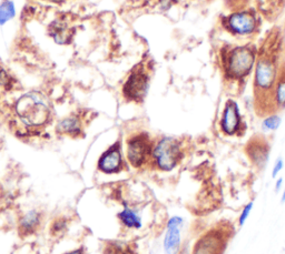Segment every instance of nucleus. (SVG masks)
<instances>
[{
	"label": "nucleus",
	"mask_w": 285,
	"mask_h": 254,
	"mask_svg": "<svg viewBox=\"0 0 285 254\" xmlns=\"http://www.w3.org/2000/svg\"><path fill=\"white\" fill-rule=\"evenodd\" d=\"M271 107L273 112L285 109V69L281 67L280 74L271 93Z\"/></svg>",
	"instance_id": "ddd939ff"
},
{
	"label": "nucleus",
	"mask_w": 285,
	"mask_h": 254,
	"mask_svg": "<svg viewBox=\"0 0 285 254\" xmlns=\"http://www.w3.org/2000/svg\"><path fill=\"white\" fill-rule=\"evenodd\" d=\"M15 16V7L10 1H4L0 6V25H3L4 22Z\"/></svg>",
	"instance_id": "6ab92c4d"
},
{
	"label": "nucleus",
	"mask_w": 285,
	"mask_h": 254,
	"mask_svg": "<svg viewBox=\"0 0 285 254\" xmlns=\"http://www.w3.org/2000/svg\"><path fill=\"white\" fill-rule=\"evenodd\" d=\"M259 25L255 12L250 10L236 11L223 18L226 30L236 36H251L257 30Z\"/></svg>",
	"instance_id": "1a4fd4ad"
},
{
	"label": "nucleus",
	"mask_w": 285,
	"mask_h": 254,
	"mask_svg": "<svg viewBox=\"0 0 285 254\" xmlns=\"http://www.w3.org/2000/svg\"><path fill=\"white\" fill-rule=\"evenodd\" d=\"M117 217L120 221L125 228L130 230H141L143 226V219L142 215L135 210V209L125 206L123 210H121Z\"/></svg>",
	"instance_id": "4468645a"
},
{
	"label": "nucleus",
	"mask_w": 285,
	"mask_h": 254,
	"mask_svg": "<svg viewBox=\"0 0 285 254\" xmlns=\"http://www.w3.org/2000/svg\"><path fill=\"white\" fill-rule=\"evenodd\" d=\"M257 50L254 46H236L223 52L222 63L225 78L232 81H242L251 75L255 67Z\"/></svg>",
	"instance_id": "f03ea898"
},
{
	"label": "nucleus",
	"mask_w": 285,
	"mask_h": 254,
	"mask_svg": "<svg viewBox=\"0 0 285 254\" xmlns=\"http://www.w3.org/2000/svg\"><path fill=\"white\" fill-rule=\"evenodd\" d=\"M284 179L283 178H278L277 179V182H275V192L279 193V192H281L282 191V189H283V185H284Z\"/></svg>",
	"instance_id": "b1692460"
},
{
	"label": "nucleus",
	"mask_w": 285,
	"mask_h": 254,
	"mask_svg": "<svg viewBox=\"0 0 285 254\" xmlns=\"http://www.w3.org/2000/svg\"><path fill=\"white\" fill-rule=\"evenodd\" d=\"M228 235L224 230L211 229L201 234L191 249V254H223Z\"/></svg>",
	"instance_id": "6e6552de"
},
{
	"label": "nucleus",
	"mask_w": 285,
	"mask_h": 254,
	"mask_svg": "<svg viewBox=\"0 0 285 254\" xmlns=\"http://www.w3.org/2000/svg\"><path fill=\"white\" fill-rule=\"evenodd\" d=\"M40 223V215L38 212L30 211L21 217L19 221V229L20 232L25 235L35 232L37 226Z\"/></svg>",
	"instance_id": "dca6fc26"
},
{
	"label": "nucleus",
	"mask_w": 285,
	"mask_h": 254,
	"mask_svg": "<svg viewBox=\"0 0 285 254\" xmlns=\"http://www.w3.org/2000/svg\"><path fill=\"white\" fill-rule=\"evenodd\" d=\"M253 208H254V201H250L243 207L242 211L238 215V219H237V224L239 226H243L246 223V221L248 220V217H250L251 213L253 211Z\"/></svg>",
	"instance_id": "aec40b11"
},
{
	"label": "nucleus",
	"mask_w": 285,
	"mask_h": 254,
	"mask_svg": "<svg viewBox=\"0 0 285 254\" xmlns=\"http://www.w3.org/2000/svg\"><path fill=\"white\" fill-rule=\"evenodd\" d=\"M97 167L99 171L106 174H115L123 170L124 159L120 142L117 141L102 154Z\"/></svg>",
	"instance_id": "9b49d317"
},
{
	"label": "nucleus",
	"mask_w": 285,
	"mask_h": 254,
	"mask_svg": "<svg viewBox=\"0 0 285 254\" xmlns=\"http://www.w3.org/2000/svg\"><path fill=\"white\" fill-rule=\"evenodd\" d=\"M66 230V223L64 221H57L54 222V224L52 226V231L54 234H58V233H62Z\"/></svg>",
	"instance_id": "4be33fe9"
},
{
	"label": "nucleus",
	"mask_w": 285,
	"mask_h": 254,
	"mask_svg": "<svg viewBox=\"0 0 285 254\" xmlns=\"http://www.w3.org/2000/svg\"><path fill=\"white\" fill-rule=\"evenodd\" d=\"M284 169V160L282 157H280L277 159V161L274 162L272 172H271V175H272L273 179H277L278 175L281 173V171Z\"/></svg>",
	"instance_id": "412c9836"
},
{
	"label": "nucleus",
	"mask_w": 285,
	"mask_h": 254,
	"mask_svg": "<svg viewBox=\"0 0 285 254\" xmlns=\"http://www.w3.org/2000/svg\"><path fill=\"white\" fill-rule=\"evenodd\" d=\"M281 202L284 203L285 202V181H284V185H283V189H282V196H281Z\"/></svg>",
	"instance_id": "a878e982"
},
{
	"label": "nucleus",
	"mask_w": 285,
	"mask_h": 254,
	"mask_svg": "<svg viewBox=\"0 0 285 254\" xmlns=\"http://www.w3.org/2000/svg\"><path fill=\"white\" fill-rule=\"evenodd\" d=\"M8 75L2 69H0V87H4L8 84Z\"/></svg>",
	"instance_id": "5701e85b"
},
{
	"label": "nucleus",
	"mask_w": 285,
	"mask_h": 254,
	"mask_svg": "<svg viewBox=\"0 0 285 254\" xmlns=\"http://www.w3.org/2000/svg\"><path fill=\"white\" fill-rule=\"evenodd\" d=\"M83 253H84L83 249H77V250H75V251L67 252V253H65V254H83Z\"/></svg>",
	"instance_id": "393cba45"
},
{
	"label": "nucleus",
	"mask_w": 285,
	"mask_h": 254,
	"mask_svg": "<svg viewBox=\"0 0 285 254\" xmlns=\"http://www.w3.org/2000/svg\"><path fill=\"white\" fill-rule=\"evenodd\" d=\"M278 54L274 50L263 51L257 53V59L254 67V93L256 108H261L262 111L273 113L271 107V93L277 83L280 74Z\"/></svg>",
	"instance_id": "f257e3e1"
},
{
	"label": "nucleus",
	"mask_w": 285,
	"mask_h": 254,
	"mask_svg": "<svg viewBox=\"0 0 285 254\" xmlns=\"http://www.w3.org/2000/svg\"><path fill=\"white\" fill-rule=\"evenodd\" d=\"M281 124L282 118L278 112L269 113L262 121V130L265 131V132H273V131H277L280 128Z\"/></svg>",
	"instance_id": "a211bd4d"
},
{
	"label": "nucleus",
	"mask_w": 285,
	"mask_h": 254,
	"mask_svg": "<svg viewBox=\"0 0 285 254\" xmlns=\"http://www.w3.org/2000/svg\"><path fill=\"white\" fill-rule=\"evenodd\" d=\"M59 132L67 134H78L80 132V124L77 118H67V119L59 122L57 127Z\"/></svg>",
	"instance_id": "f3484780"
},
{
	"label": "nucleus",
	"mask_w": 285,
	"mask_h": 254,
	"mask_svg": "<svg viewBox=\"0 0 285 254\" xmlns=\"http://www.w3.org/2000/svg\"><path fill=\"white\" fill-rule=\"evenodd\" d=\"M49 1H54V2H60L62 0H49Z\"/></svg>",
	"instance_id": "bb28decb"
},
{
	"label": "nucleus",
	"mask_w": 285,
	"mask_h": 254,
	"mask_svg": "<svg viewBox=\"0 0 285 254\" xmlns=\"http://www.w3.org/2000/svg\"><path fill=\"white\" fill-rule=\"evenodd\" d=\"M184 219L179 215H171L166 222V231L163 239L164 254H178L182 249V230Z\"/></svg>",
	"instance_id": "9d476101"
},
{
	"label": "nucleus",
	"mask_w": 285,
	"mask_h": 254,
	"mask_svg": "<svg viewBox=\"0 0 285 254\" xmlns=\"http://www.w3.org/2000/svg\"><path fill=\"white\" fill-rule=\"evenodd\" d=\"M17 115L26 125L37 127L48 120L49 108L42 97L36 93H28L22 96L16 104Z\"/></svg>",
	"instance_id": "20e7f679"
},
{
	"label": "nucleus",
	"mask_w": 285,
	"mask_h": 254,
	"mask_svg": "<svg viewBox=\"0 0 285 254\" xmlns=\"http://www.w3.org/2000/svg\"><path fill=\"white\" fill-rule=\"evenodd\" d=\"M154 141L147 132H137L126 141V158L134 169H143L151 163Z\"/></svg>",
	"instance_id": "39448f33"
},
{
	"label": "nucleus",
	"mask_w": 285,
	"mask_h": 254,
	"mask_svg": "<svg viewBox=\"0 0 285 254\" xmlns=\"http://www.w3.org/2000/svg\"><path fill=\"white\" fill-rule=\"evenodd\" d=\"M278 1H280V2H284L285 0H278Z\"/></svg>",
	"instance_id": "cd10ccee"
},
{
	"label": "nucleus",
	"mask_w": 285,
	"mask_h": 254,
	"mask_svg": "<svg viewBox=\"0 0 285 254\" xmlns=\"http://www.w3.org/2000/svg\"><path fill=\"white\" fill-rule=\"evenodd\" d=\"M219 125L221 132L228 137H239L245 132L246 124L244 122L238 103L234 99L226 100Z\"/></svg>",
	"instance_id": "0eeeda50"
},
{
	"label": "nucleus",
	"mask_w": 285,
	"mask_h": 254,
	"mask_svg": "<svg viewBox=\"0 0 285 254\" xmlns=\"http://www.w3.org/2000/svg\"><path fill=\"white\" fill-rule=\"evenodd\" d=\"M283 68H284V69H285V65H284V66H283Z\"/></svg>",
	"instance_id": "c85d7f7f"
},
{
	"label": "nucleus",
	"mask_w": 285,
	"mask_h": 254,
	"mask_svg": "<svg viewBox=\"0 0 285 254\" xmlns=\"http://www.w3.org/2000/svg\"><path fill=\"white\" fill-rule=\"evenodd\" d=\"M245 153L253 166L263 169L270 158V144L264 138L253 137L246 144Z\"/></svg>",
	"instance_id": "f8f14e48"
},
{
	"label": "nucleus",
	"mask_w": 285,
	"mask_h": 254,
	"mask_svg": "<svg viewBox=\"0 0 285 254\" xmlns=\"http://www.w3.org/2000/svg\"><path fill=\"white\" fill-rule=\"evenodd\" d=\"M183 156L182 141L177 138L164 135L154 141L149 166L163 172L173 171L183 160Z\"/></svg>",
	"instance_id": "7ed1b4c3"
},
{
	"label": "nucleus",
	"mask_w": 285,
	"mask_h": 254,
	"mask_svg": "<svg viewBox=\"0 0 285 254\" xmlns=\"http://www.w3.org/2000/svg\"><path fill=\"white\" fill-rule=\"evenodd\" d=\"M51 33L58 43L69 42L71 39V29L64 21H55L51 26Z\"/></svg>",
	"instance_id": "2eb2a0df"
},
{
	"label": "nucleus",
	"mask_w": 285,
	"mask_h": 254,
	"mask_svg": "<svg viewBox=\"0 0 285 254\" xmlns=\"http://www.w3.org/2000/svg\"><path fill=\"white\" fill-rule=\"evenodd\" d=\"M151 83L148 69L139 65L134 68L123 85V94L126 100L135 103H142L147 97Z\"/></svg>",
	"instance_id": "423d86ee"
}]
</instances>
